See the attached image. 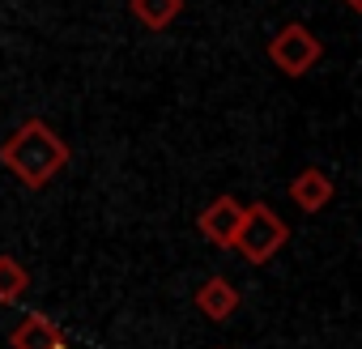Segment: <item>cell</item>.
Segmentation results:
<instances>
[{
    "instance_id": "obj_5",
    "label": "cell",
    "mask_w": 362,
    "mask_h": 349,
    "mask_svg": "<svg viewBox=\"0 0 362 349\" xmlns=\"http://www.w3.org/2000/svg\"><path fill=\"white\" fill-rule=\"evenodd\" d=\"M332 196H337V188H332V179H328V170H320V166H303L294 179H290V201H294L303 213L328 209Z\"/></svg>"
},
{
    "instance_id": "obj_10",
    "label": "cell",
    "mask_w": 362,
    "mask_h": 349,
    "mask_svg": "<svg viewBox=\"0 0 362 349\" xmlns=\"http://www.w3.org/2000/svg\"><path fill=\"white\" fill-rule=\"evenodd\" d=\"M345 5H349V13H362V0H345Z\"/></svg>"
},
{
    "instance_id": "obj_9",
    "label": "cell",
    "mask_w": 362,
    "mask_h": 349,
    "mask_svg": "<svg viewBox=\"0 0 362 349\" xmlns=\"http://www.w3.org/2000/svg\"><path fill=\"white\" fill-rule=\"evenodd\" d=\"M26 290H30V273H26L13 256H0V307L18 302Z\"/></svg>"
},
{
    "instance_id": "obj_4",
    "label": "cell",
    "mask_w": 362,
    "mask_h": 349,
    "mask_svg": "<svg viewBox=\"0 0 362 349\" xmlns=\"http://www.w3.org/2000/svg\"><path fill=\"white\" fill-rule=\"evenodd\" d=\"M239 222H243V201H235V196H214L205 209H201V218H197V230L205 235V243H214V247H230L235 243V235H239Z\"/></svg>"
},
{
    "instance_id": "obj_3",
    "label": "cell",
    "mask_w": 362,
    "mask_h": 349,
    "mask_svg": "<svg viewBox=\"0 0 362 349\" xmlns=\"http://www.w3.org/2000/svg\"><path fill=\"white\" fill-rule=\"evenodd\" d=\"M264 52H269V60H273L277 73H286V77H307V73L320 64L324 43H320V35H315L311 26H303V22H286V26L269 39Z\"/></svg>"
},
{
    "instance_id": "obj_2",
    "label": "cell",
    "mask_w": 362,
    "mask_h": 349,
    "mask_svg": "<svg viewBox=\"0 0 362 349\" xmlns=\"http://www.w3.org/2000/svg\"><path fill=\"white\" fill-rule=\"evenodd\" d=\"M290 239V226L277 218L273 205L256 201V205H243V222H239V235H235V252L247 260V264H269Z\"/></svg>"
},
{
    "instance_id": "obj_1",
    "label": "cell",
    "mask_w": 362,
    "mask_h": 349,
    "mask_svg": "<svg viewBox=\"0 0 362 349\" xmlns=\"http://www.w3.org/2000/svg\"><path fill=\"white\" fill-rule=\"evenodd\" d=\"M0 162H5L13 179L39 192L69 166V141L47 119H22L0 145Z\"/></svg>"
},
{
    "instance_id": "obj_6",
    "label": "cell",
    "mask_w": 362,
    "mask_h": 349,
    "mask_svg": "<svg viewBox=\"0 0 362 349\" xmlns=\"http://www.w3.org/2000/svg\"><path fill=\"white\" fill-rule=\"evenodd\" d=\"M197 311L205 315V319H214V324H222V319H230L235 311H239V290L226 281V277H209V281H201V290H197Z\"/></svg>"
},
{
    "instance_id": "obj_8",
    "label": "cell",
    "mask_w": 362,
    "mask_h": 349,
    "mask_svg": "<svg viewBox=\"0 0 362 349\" xmlns=\"http://www.w3.org/2000/svg\"><path fill=\"white\" fill-rule=\"evenodd\" d=\"M179 13H184V0H132V18L145 30H166Z\"/></svg>"
},
{
    "instance_id": "obj_7",
    "label": "cell",
    "mask_w": 362,
    "mask_h": 349,
    "mask_svg": "<svg viewBox=\"0 0 362 349\" xmlns=\"http://www.w3.org/2000/svg\"><path fill=\"white\" fill-rule=\"evenodd\" d=\"M9 345L13 349H64V336H60V328L47 319V315H26L13 332H9Z\"/></svg>"
}]
</instances>
